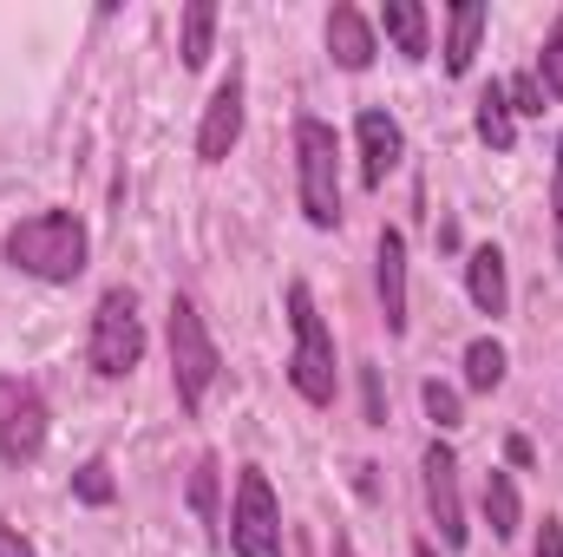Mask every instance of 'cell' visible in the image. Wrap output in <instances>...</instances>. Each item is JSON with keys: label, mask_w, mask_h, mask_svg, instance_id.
I'll return each mask as SVG.
<instances>
[{"label": "cell", "mask_w": 563, "mask_h": 557, "mask_svg": "<svg viewBox=\"0 0 563 557\" xmlns=\"http://www.w3.org/2000/svg\"><path fill=\"white\" fill-rule=\"evenodd\" d=\"M0 263L20 270V276H33V282L66 288V282L86 276V263H92V237H86V223H79L73 210L46 204V210L20 217V223L0 237Z\"/></svg>", "instance_id": "6da1fadb"}, {"label": "cell", "mask_w": 563, "mask_h": 557, "mask_svg": "<svg viewBox=\"0 0 563 557\" xmlns=\"http://www.w3.org/2000/svg\"><path fill=\"white\" fill-rule=\"evenodd\" d=\"M282 308H288V387L308 407H334V394H341V354H334V328H328L314 288L288 282Z\"/></svg>", "instance_id": "7a4b0ae2"}, {"label": "cell", "mask_w": 563, "mask_h": 557, "mask_svg": "<svg viewBox=\"0 0 563 557\" xmlns=\"http://www.w3.org/2000/svg\"><path fill=\"white\" fill-rule=\"evenodd\" d=\"M295 204L314 230H341V139L328 119H295Z\"/></svg>", "instance_id": "3957f363"}, {"label": "cell", "mask_w": 563, "mask_h": 557, "mask_svg": "<svg viewBox=\"0 0 563 557\" xmlns=\"http://www.w3.org/2000/svg\"><path fill=\"white\" fill-rule=\"evenodd\" d=\"M164 341H170V387H177V407L184 414H203L217 374H223V348L203 321V308L190 295H170V321H164Z\"/></svg>", "instance_id": "277c9868"}, {"label": "cell", "mask_w": 563, "mask_h": 557, "mask_svg": "<svg viewBox=\"0 0 563 557\" xmlns=\"http://www.w3.org/2000/svg\"><path fill=\"white\" fill-rule=\"evenodd\" d=\"M144 361V315L132 288H106L86 321V368L99 381H132Z\"/></svg>", "instance_id": "5b68a950"}, {"label": "cell", "mask_w": 563, "mask_h": 557, "mask_svg": "<svg viewBox=\"0 0 563 557\" xmlns=\"http://www.w3.org/2000/svg\"><path fill=\"white\" fill-rule=\"evenodd\" d=\"M230 551L236 557H288L282 551V499L263 466L236 472V499H230Z\"/></svg>", "instance_id": "8992f818"}, {"label": "cell", "mask_w": 563, "mask_h": 557, "mask_svg": "<svg viewBox=\"0 0 563 557\" xmlns=\"http://www.w3.org/2000/svg\"><path fill=\"white\" fill-rule=\"evenodd\" d=\"M46 433H53V407L40 381L0 374V466H33L46 452Z\"/></svg>", "instance_id": "52a82bcc"}, {"label": "cell", "mask_w": 563, "mask_h": 557, "mask_svg": "<svg viewBox=\"0 0 563 557\" xmlns=\"http://www.w3.org/2000/svg\"><path fill=\"white\" fill-rule=\"evenodd\" d=\"M420 499H426V518H432L439 545L465 551L472 525H465V492H459V452H452V439H432L420 452Z\"/></svg>", "instance_id": "ba28073f"}, {"label": "cell", "mask_w": 563, "mask_h": 557, "mask_svg": "<svg viewBox=\"0 0 563 557\" xmlns=\"http://www.w3.org/2000/svg\"><path fill=\"white\" fill-rule=\"evenodd\" d=\"M243 119H250V86H243V59H230V73L217 79V92L197 119V164H223L243 144Z\"/></svg>", "instance_id": "9c48e42d"}, {"label": "cell", "mask_w": 563, "mask_h": 557, "mask_svg": "<svg viewBox=\"0 0 563 557\" xmlns=\"http://www.w3.org/2000/svg\"><path fill=\"white\" fill-rule=\"evenodd\" d=\"M354 151H361V184L380 190V184L400 171V157H407V132H400V119L380 112V106H367V112L354 119Z\"/></svg>", "instance_id": "30bf717a"}, {"label": "cell", "mask_w": 563, "mask_h": 557, "mask_svg": "<svg viewBox=\"0 0 563 557\" xmlns=\"http://www.w3.org/2000/svg\"><path fill=\"white\" fill-rule=\"evenodd\" d=\"M374 295H380V315H387V335H407V308H413V288H407V237L400 230H380L374 243Z\"/></svg>", "instance_id": "8fae6325"}, {"label": "cell", "mask_w": 563, "mask_h": 557, "mask_svg": "<svg viewBox=\"0 0 563 557\" xmlns=\"http://www.w3.org/2000/svg\"><path fill=\"white\" fill-rule=\"evenodd\" d=\"M321 40H328V59H334L341 73H367V66H374V53H380V33H374V20H367L361 7H347V0H334V7H328V26H321Z\"/></svg>", "instance_id": "7c38bea8"}, {"label": "cell", "mask_w": 563, "mask_h": 557, "mask_svg": "<svg viewBox=\"0 0 563 557\" xmlns=\"http://www.w3.org/2000/svg\"><path fill=\"white\" fill-rule=\"evenodd\" d=\"M465 295H472V308L492 315V321L511 308V276H505V250H498V243H478V250L465 256Z\"/></svg>", "instance_id": "4fadbf2b"}, {"label": "cell", "mask_w": 563, "mask_h": 557, "mask_svg": "<svg viewBox=\"0 0 563 557\" xmlns=\"http://www.w3.org/2000/svg\"><path fill=\"white\" fill-rule=\"evenodd\" d=\"M485 26H492V13H485L478 0H459V7H445V73H452V79H465V73H472Z\"/></svg>", "instance_id": "5bb4252c"}, {"label": "cell", "mask_w": 563, "mask_h": 557, "mask_svg": "<svg viewBox=\"0 0 563 557\" xmlns=\"http://www.w3.org/2000/svg\"><path fill=\"white\" fill-rule=\"evenodd\" d=\"M374 33H387V40H394V53H400V59H413V66L432 53V13H426L420 0H387Z\"/></svg>", "instance_id": "9a60e30c"}, {"label": "cell", "mask_w": 563, "mask_h": 557, "mask_svg": "<svg viewBox=\"0 0 563 557\" xmlns=\"http://www.w3.org/2000/svg\"><path fill=\"white\" fill-rule=\"evenodd\" d=\"M478 512H485V525H492L498 545L518 538V525H525V499H518V479H511L505 466L485 472V485H478Z\"/></svg>", "instance_id": "2e32d148"}, {"label": "cell", "mask_w": 563, "mask_h": 557, "mask_svg": "<svg viewBox=\"0 0 563 557\" xmlns=\"http://www.w3.org/2000/svg\"><path fill=\"white\" fill-rule=\"evenodd\" d=\"M217 492H223V466H217V452H197V466H190V512H197V525H203V538L210 545H223V505H217Z\"/></svg>", "instance_id": "e0dca14e"}, {"label": "cell", "mask_w": 563, "mask_h": 557, "mask_svg": "<svg viewBox=\"0 0 563 557\" xmlns=\"http://www.w3.org/2000/svg\"><path fill=\"white\" fill-rule=\"evenodd\" d=\"M472 132H478V144H492V151H511V144H518V112H511V99H505V79H492V86L478 92Z\"/></svg>", "instance_id": "ac0fdd59"}, {"label": "cell", "mask_w": 563, "mask_h": 557, "mask_svg": "<svg viewBox=\"0 0 563 557\" xmlns=\"http://www.w3.org/2000/svg\"><path fill=\"white\" fill-rule=\"evenodd\" d=\"M505 374H511L505 341H498V335H472V341H465V387H472V394H498Z\"/></svg>", "instance_id": "d6986e66"}, {"label": "cell", "mask_w": 563, "mask_h": 557, "mask_svg": "<svg viewBox=\"0 0 563 557\" xmlns=\"http://www.w3.org/2000/svg\"><path fill=\"white\" fill-rule=\"evenodd\" d=\"M177 53H184V73H203V66H210V53H217V7H210V0H190V7H184V40H177Z\"/></svg>", "instance_id": "ffe728a7"}, {"label": "cell", "mask_w": 563, "mask_h": 557, "mask_svg": "<svg viewBox=\"0 0 563 557\" xmlns=\"http://www.w3.org/2000/svg\"><path fill=\"white\" fill-rule=\"evenodd\" d=\"M420 407H426V419H432V439H445L452 426H465V401H459V387H445V381H426Z\"/></svg>", "instance_id": "44dd1931"}, {"label": "cell", "mask_w": 563, "mask_h": 557, "mask_svg": "<svg viewBox=\"0 0 563 557\" xmlns=\"http://www.w3.org/2000/svg\"><path fill=\"white\" fill-rule=\"evenodd\" d=\"M538 86H544V99H558L563 106V13L551 20V33H544V46H538Z\"/></svg>", "instance_id": "7402d4cb"}, {"label": "cell", "mask_w": 563, "mask_h": 557, "mask_svg": "<svg viewBox=\"0 0 563 557\" xmlns=\"http://www.w3.org/2000/svg\"><path fill=\"white\" fill-rule=\"evenodd\" d=\"M73 499H79V505H92V512H99V505H112V499H119L112 466H106V459H86V466L73 472Z\"/></svg>", "instance_id": "603a6c76"}, {"label": "cell", "mask_w": 563, "mask_h": 557, "mask_svg": "<svg viewBox=\"0 0 563 557\" xmlns=\"http://www.w3.org/2000/svg\"><path fill=\"white\" fill-rule=\"evenodd\" d=\"M505 99H511L518 119H544V86H538V73H511V79H505Z\"/></svg>", "instance_id": "cb8c5ba5"}, {"label": "cell", "mask_w": 563, "mask_h": 557, "mask_svg": "<svg viewBox=\"0 0 563 557\" xmlns=\"http://www.w3.org/2000/svg\"><path fill=\"white\" fill-rule=\"evenodd\" d=\"M361 407H367V426H387V387H380V368H361Z\"/></svg>", "instance_id": "d4e9b609"}, {"label": "cell", "mask_w": 563, "mask_h": 557, "mask_svg": "<svg viewBox=\"0 0 563 557\" xmlns=\"http://www.w3.org/2000/svg\"><path fill=\"white\" fill-rule=\"evenodd\" d=\"M551 230H558V263H563V139H558V171H551Z\"/></svg>", "instance_id": "484cf974"}, {"label": "cell", "mask_w": 563, "mask_h": 557, "mask_svg": "<svg viewBox=\"0 0 563 557\" xmlns=\"http://www.w3.org/2000/svg\"><path fill=\"white\" fill-rule=\"evenodd\" d=\"M531 557H563V518H544V525H538V545H531Z\"/></svg>", "instance_id": "4316f807"}, {"label": "cell", "mask_w": 563, "mask_h": 557, "mask_svg": "<svg viewBox=\"0 0 563 557\" xmlns=\"http://www.w3.org/2000/svg\"><path fill=\"white\" fill-rule=\"evenodd\" d=\"M0 557H40V551L20 538V525H7V518H0Z\"/></svg>", "instance_id": "83f0119b"}, {"label": "cell", "mask_w": 563, "mask_h": 557, "mask_svg": "<svg viewBox=\"0 0 563 557\" xmlns=\"http://www.w3.org/2000/svg\"><path fill=\"white\" fill-rule=\"evenodd\" d=\"M505 459H511V466H531L538 452H531V439H525V433H511V439H505Z\"/></svg>", "instance_id": "f1b7e54d"}, {"label": "cell", "mask_w": 563, "mask_h": 557, "mask_svg": "<svg viewBox=\"0 0 563 557\" xmlns=\"http://www.w3.org/2000/svg\"><path fill=\"white\" fill-rule=\"evenodd\" d=\"M328 557H354V538H347V532H334V545H328Z\"/></svg>", "instance_id": "f546056e"}, {"label": "cell", "mask_w": 563, "mask_h": 557, "mask_svg": "<svg viewBox=\"0 0 563 557\" xmlns=\"http://www.w3.org/2000/svg\"><path fill=\"white\" fill-rule=\"evenodd\" d=\"M413 557H432V545H426V538H420V545H413Z\"/></svg>", "instance_id": "4dcf8cb0"}]
</instances>
